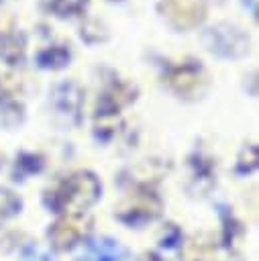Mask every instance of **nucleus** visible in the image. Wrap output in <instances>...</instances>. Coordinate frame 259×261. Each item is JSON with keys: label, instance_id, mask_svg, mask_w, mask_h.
I'll list each match as a JSON object with an SVG mask.
<instances>
[{"label": "nucleus", "instance_id": "obj_20", "mask_svg": "<svg viewBox=\"0 0 259 261\" xmlns=\"http://www.w3.org/2000/svg\"><path fill=\"white\" fill-rule=\"evenodd\" d=\"M20 261H53V257L45 247L29 245V247H24V251L20 255Z\"/></svg>", "mask_w": 259, "mask_h": 261}, {"label": "nucleus", "instance_id": "obj_5", "mask_svg": "<svg viewBox=\"0 0 259 261\" xmlns=\"http://www.w3.org/2000/svg\"><path fill=\"white\" fill-rule=\"evenodd\" d=\"M157 10L173 29L190 31L206 18V0H161Z\"/></svg>", "mask_w": 259, "mask_h": 261}, {"label": "nucleus", "instance_id": "obj_23", "mask_svg": "<svg viewBox=\"0 0 259 261\" xmlns=\"http://www.w3.org/2000/svg\"><path fill=\"white\" fill-rule=\"evenodd\" d=\"M243 2H245V6H249L251 14L257 16V0H243Z\"/></svg>", "mask_w": 259, "mask_h": 261}, {"label": "nucleus", "instance_id": "obj_7", "mask_svg": "<svg viewBox=\"0 0 259 261\" xmlns=\"http://www.w3.org/2000/svg\"><path fill=\"white\" fill-rule=\"evenodd\" d=\"M51 104L55 112L67 124L82 122V106H84V92L75 82H61L51 92Z\"/></svg>", "mask_w": 259, "mask_h": 261}, {"label": "nucleus", "instance_id": "obj_22", "mask_svg": "<svg viewBox=\"0 0 259 261\" xmlns=\"http://www.w3.org/2000/svg\"><path fill=\"white\" fill-rule=\"evenodd\" d=\"M10 31H12V20L4 10H0V39Z\"/></svg>", "mask_w": 259, "mask_h": 261}, {"label": "nucleus", "instance_id": "obj_15", "mask_svg": "<svg viewBox=\"0 0 259 261\" xmlns=\"http://www.w3.org/2000/svg\"><path fill=\"white\" fill-rule=\"evenodd\" d=\"M20 208H22L20 196H16L12 190L0 186V222L16 216L20 212Z\"/></svg>", "mask_w": 259, "mask_h": 261}, {"label": "nucleus", "instance_id": "obj_8", "mask_svg": "<svg viewBox=\"0 0 259 261\" xmlns=\"http://www.w3.org/2000/svg\"><path fill=\"white\" fill-rule=\"evenodd\" d=\"M82 216H59L47 230V237L51 241V247L57 251H69L73 249L84 237L86 226L80 220Z\"/></svg>", "mask_w": 259, "mask_h": 261}, {"label": "nucleus", "instance_id": "obj_13", "mask_svg": "<svg viewBox=\"0 0 259 261\" xmlns=\"http://www.w3.org/2000/svg\"><path fill=\"white\" fill-rule=\"evenodd\" d=\"M88 4H90V0H41V6L59 18L84 14Z\"/></svg>", "mask_w": 259, "mask_h": 261}, {"label": "nucleus", "instance_id": "obj_11", "mask_svg": "<svg viewBox=\"0 0 259 261\" xmlns=\"http://www.w3.org/2000/svg\"><path fill=\"white\" fill-rule=\"evenodd\" d=\"M71 51L67 45H51L37 53V65L41 69H61L69 65Z\"/></svg>", "mask_w": 259, "mask_h": 261}, {"label": "nucleus", "instance_id": "obj_6", "mask_svg": "<svg viewBox=\"0 0 259 261\" xmlns=\"http://www.w3.org/2000/svg\"><path fill=\"white\" fill-rule=\"evenodd\" d=\"M137 98V86L133 82L126 80H118L114 77L106 90L100 94L98 98V106H96V122H108L110 118H114L122 106L131 104Z\"/></svg>", "mask_w": 259, "mask_h": 261}, {"label": "nucleus", "instance_id": "obj_4", "mask_svg": "<svg viewBox=\"0 0 259 261\" xmlns=\"http://www.w3.org/2000/svg\"><path fill=\"white\" fill-rule=\"evenodd\" d=\"M159 212H161V200H159V196L149 186H137L126 196V200L120 204L116 216L124 224L137 226V224H143L147 220L157 218Z\"/></svg>", "mask_w": 259, "mask_h": 261}, {"label": "nucleus", "instance_id": "obj_16", "mask_svg": "<svg viewBox=\"0 0 259 261\" xmlns=\"http://www.w3.org/2000/svg\"><path fill=\"white\" fill-rule=\"evenodd\" d=\"M192 167H194V173H192V179L194 181H204V190H208L214 181V165L210 159H204V157H194L192 159Z\"/></svg>", "mask_w": 259, "mask_h": 261}, {"label": "nucleus", "instance_id": "obj_18", "mask_svg": "<svg viewBox=\"0 0 259 261\" xmlns=\"http://www.w3.org/2000/svg\"><path fill=\"white\" fill-rule=\"evenodd\" d=\"M82 39L86 43H102L108 39V31L100 20H88L82 24Z\"/></svg>", "mask_w": 259, "mask_h": 261}, {"label": "nucleus", "instance_id": "obj_3", "mask_svg": "<svg viewBox=\"0 0 259 261\" xmlns=\"http://www.w3.org/2000/svg\"><path fill=\"white\" fill-rule=\"evenodd\" d=\"M163 82L179 96L202 94L208 86V73L204 65L196 59H186L173 65H167L163 71Z\"/></svg>", "mask_w": 259, "mask_h": 261}, {"label": "nucleus", "instance_id": "obj_12", "mask_svg": "<svg viewBox=\"0 0 259 261\" xmlns=\"http://www.w3.org/2000/svg\"><path fill=\"white\" fill-rule=\"evenodd\" d=\"M18 94H0V120L8 128H16L24 118V106Z\"/></svg>", "mask_w": 259, "mask_h": 261}, {"label": "nucleus", "instance_id": "obj_24", "mask_svg": "<svg viewBox=\"0 0 259 261\" xmlns=\"http://www.w3.org/2000/svg\"><path fill=\"white\" fill-rule=\"evenodd\" d=\"M0 167H2V155H0Z\"/></svg>", "mask_w": 259, "mask_h": 261}, {"label": "nucleus", "instance_id": "obj_10", "mask_svg": "<svg viewBox=\"0 0 259 261\" xmlns=\"http://www.w3.org/2000/svg\"><path fill=\"white\" fill-rule=\"evenodd\" d=\"M27 53V35L22 31H10L0 39V59L8 65H20Z\"/></svg>", "mask_w": 259, "mask_h": 261}, {"label": "nucleus", "instance_id": "obj_14", "mask_svg": "<svg viewBox=\"0 0 259 261\" xmlns=\"http://www.w3.org/2000/svg\"><path fill=\"white\" fill-rule=\"evenodd\" d=\"M43 169V157L37 153H20L14 163V179H24L27 175L39 173Z\"/></svg>", "mask_w": 259, "mask_h": 261}, {"label": "nucleus", "instance_id": "obj_21", "mask_svg": "<svg viewBox=\"0 0 259 261\" xmlns=\"http://www.w3.org/2000/svg\"><path fill=\"white\" fill-rule=\"evenodd\" d=\"M182 241V234H179V230L175 228V224H165V228H163V232H161V239H159V243H161V247H173L175 243H179Z\"/></svg>", "mask_w": 259, "mask_h": 261}, {"label": "nucleus", "instance_id": "obj_2", "mask_svg": "<svg viewBox=\"0 0 259 261\" xmlns=\"http://www.w3.org/2000/svg\"><path fill=\"white\" fill-rule=\"evenodd\" d=\"M200 41L212 55H218L222 59L245 57L251 49L249 35L230 22H216L208 27L206 31H202Z\"/></svg>", "mask_w": 259, "mask_h": 261}, {"label": "nucleus", "instance_id": "obj_1", "mask_svg": "<svg viewBox=\"0 0 259 261\" xmlns=\"http://www.w3.org/2000/svg\"><path fill=\"white\" fill-rule=\"evenodd\" d=\"M102 196V184L92 171H75L57 188L45 192L49 210L63 216H84Z\"/></svg>", "mask_w": 259, "mask_h": 261}, {"label": "nucleus", "instance_id": "obj_17", "mask_svg": "<svg viewBox=\"0 0 259 261\" xmlns=\"http://www.w3.org/2000/svg\"><path fill=\"white\" fill-rule=\"evenodd\" d=\"M182 259L184 261H210V249L200 239H192V241L184 243Z\"/></svg>", "mask_w": 259, "mask_h": 261}, {"label": "nucleus", "instance_id": "obj_19", "mask_svg": "<svg viewBox=\"0 0 259 261\" xmlns=\"http://www.w3.org/2000/svg\"><path fill=\"white\" fill-rule=\"evenodd\" d=\"M259 155H257V147L255 145H247L243 147V151L239 153V161H237V171L239 173H251L257 167Z\"/></svg>", "mask_w": 259, "mask_h": 261}, {"label": "nucleus", "instance_id": "obj_9", "mask_svg": "<svg viewBox=\"0 0 259 261\" xmlns=\"http://www.w3.org/2000/svg\"><path fill=\"white\" fill-rule=\"evenodd\" d=\"M77 261H135L133 253L110 237L90 239Z\"/></svg>", "mask_w": 259, "mask_h": 261}]
</instances>
